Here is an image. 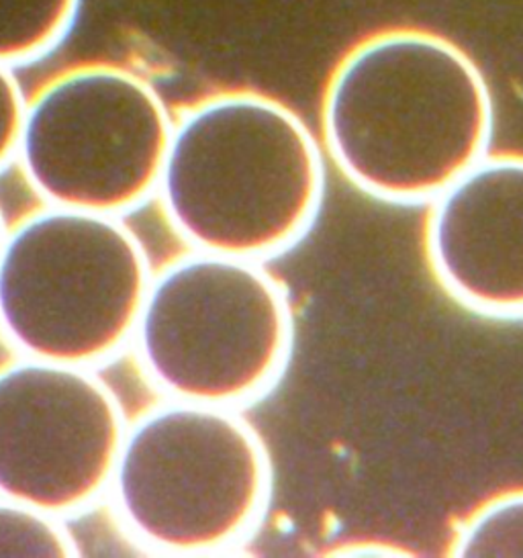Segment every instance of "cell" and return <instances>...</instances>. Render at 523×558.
Listing matches in <instances>:
<instances>
[{
	"label": "cell",
	"mask_w": 523,
	"mask_h": 558,
	"mask_svg": "<svg viewBox=\"0 0 523 558\" xmlns=\"http://www.w3.org/2000/svg\"><path fill=\"white\" fill-rule=\"evenodd\" d=\"M489 83L452 39L392 27L360 39L326 84L331 162L366 197L429 205L489 154Z\"/></svg>",
	"instance_id": "6da1fadb"
},
{
	"label": "cell",
	"mask_w": 523,
	"mask_h": 558,
	"mask_svg": "<svg viewBox=\"0 0 523 558\" xmlns=\"http://www.w3.org/2000/svg\"><path fill=\"white\" fill-rule=\"evenodd\" d=\"M156 198L191 250L264 263L313 228L326 198L324 151L282 100L215 93L174 117Z\"/></svg>",
	"instance_id": "7a4b0ae2"
},
{
	"label": "cell",
	"mask_w": 523,
	"mask_h": 558,
	"mask_svg": "<svg viewBox=\"0 0 523 558\" xmlns=\"http://www.w3.org/2000/svg\"><path fill=\"white\" fill-rule=\"evenodd\" d=\"M270 493L268 450L238 410L166 399L127 422L107 497L137 544L196 557L244 542Z\"/></svg>",
	"instance_id": "3957f363"
},
{
	"label": "cell",
	"mask_w": 523,
	"mask_h": 558,
	"mask_svg": "<svg viewBox=\"0 0 523 558\" xmlns=\"http://www.w3.org/2000/svg\"><path fill=\"white\" fill-rule=\"evenodd\" d=\"M131 345L166 399L238 410L284 375L293 310L262 263L191 250L154 270Z\"/></svg>",
	"instance_id": "277c9868"
},
{
	"label": "cell",
	"mask_w": 523,
	"mask_h": 558,
	"mask_svg": "<svg viewBox=\"0 0 523 558\" xmlns=\"http://www.w3.org/2000/svg\"><path fill=\"white\" fill-rule=\"evenodd\" d=\"M151 275L121 217L44 205L0 246V338L16 356L95 368L131 345Z\"/></svg>",
	"instance_id": "5b68a950"
},
{
	"label": "cell",
	"mask_w": 523,
	"mask_h": 558,
	"mask_svg": "<svg viewBox=\"0 0 523 558\" xmlns=\"http://www.w3.org/2000/svg\"><path fill=\"white\" fill-rule=\"evenodd\" d=\"M174 116L131 68H65L27 97L15 162L44 205L121 217L156 197Z\"/></svg>",
	"instance_id": "8992f818"
},
{
	"label": "cell",
	"mask_w": 523,
	"mask_h": 558,
	"mask_svg": "<svg viewBox=\"0 0 523 558\" xmlns=\"http://www.w3.org/2000/svg\"><path fill=\"white\" fill-rule=\"evenodd\" d=\"M127 417L93 368L16 356L0 364V495L70 518L113 475Z\"/></svg>",
	"instance_id": "52a82bcc"
},
{
	"label": "cell",
	"mask_w": 523,
	"mask_h": 558,
	"mask_svg": "<svg viewBox=\"0 0 523 558\" xmlns=\"http://www.w3.org/2000/svg\"><path fill=\"white\" fill-rule=\"evenodd\" d=\"M425 260L462 310L523 319V156L487 154L429 203Z\"/></svg>",
	"instance_id": "ba28073f"
},
{
	"label": "cell",
	"mask_w": 523,
	"mask_h": 558,
	"mask_svg": "<svg viewBox=\"0 0 523 558\" xmlns=\"http://www.w3.org/2000/svg\"><path fill=\"white\" fill-rule=\"evenodd\" d=\"M81 0H0V64L21 66L53 50L70 32Z\"/></svg>",
	"instance_id": "9c48e42d"
},
{
	"label": "cell",
	"mask_w": 523,
	"mask_h": 558,
	"mask_svg": "<svg viewBox=\"0 0 523 558\" xmlns=\"http://www.w3.org/2000/svg\"><path fill=\"white\" fill-rule=\"evenodd\" d=\"M452 557H523V489L490 497L458 524Z\"/></svg>",
	"instance_id": "30bf717a"
},
{
	"label": "cell",
	"mask_w": 523,
	"mask_h": 558,
	"mask_svg": "<svg viewBox=\"0 0 523 558\" xmlns=\"http://www.w3.org/2000/svg\"><path fill=\"white\" fill-rule=\"evenodd\" d=\"M76 544L62 518L0 495V557H72Z\"/></svg>",
	"instance_id": "8fae6325"
},
{
	"label": "cell",
	"mask_w": 523,
	"mask_h": 558,
	"mask_svg": "<svg viewBox=\"0 0 523 558\" xmlns=\"http://www.w3.org/2000/svg\"><path fill=\"white\" fill-rule=\"evenodd\" d=\"M27 97L13 68L0 64V170L15 162L16 142Z\"/></svg>",
	"instance_id": "7c38bea8"
},
{
	"label": "cell",
	"mask_w": 523,
	"mask_h": 558,
	"mask_svg": "<svg viewBox=\"0 0 523 558\" xmlns=\"http://www.w3.org/2000/svg\"><path fill=\"white\" fill-rule=\"evenodd\" d=\"M333 555H345V557H405L408 550L397 548L391 544H380V542H354L333 550Z\"/></svg>",
	"instance_id": "4fadbf2b"
},
{
	"label": "cell",
	"mask_w": 523,
	"mask_h": 558,
	"mask_svg": "<svg viewBox=\"0 0 523 558\" xmlns=\"http://www.w3.org/2000/svg\"><path fill=\"white\" fill-rule=\"evenodd\" d=\"M7 221H4V217H2V211H0V246H2V240H4V233H7Z\"/></svg>",
	"instance_id": "5bb4252c"
}]
</instances>
